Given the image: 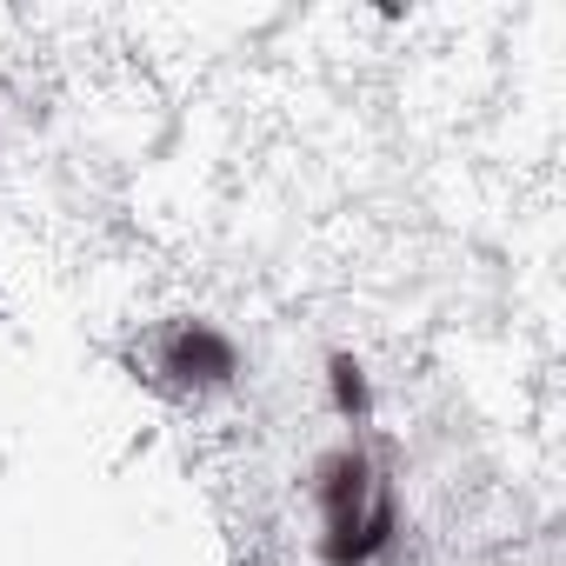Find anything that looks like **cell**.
<instances>
[{
  "label": "cell",
  "instance_id": "cell-1",
  "mask_svg": "<svg viewBox=\"0 0 566 566\" xmlns=\"http://www.w3.org/2000/svg\"><path fill=\"white\" fill-rule=\"evenodd\" d=\"M314 500V553L321 566H380L400 546V493L380 447L354 427L347 440L321 447L307 473Z\"/></svg>",
  "mask_w": 566,
  "mask_h": 566
},
{
  "label": "cell",
  "instance_id": "cell-2",
  "mask_svg": "<svg viewBox=\"0 0 566 566\" xmlns=\"http://www.w3.org/2000/svg\"><path fill=\"white\" fill-rule=\"evenodd\" d=\"M147 367H154V380H167V387H180V394H213V387H233V374H240V340H233L220 321L180 314V321H160V327H154Z\"/></svg>",
  "mask_w": 566,
  "mask_h": 566
},
{
  "label": "cell",
  "instance_id": "cell-3",
  "mask_svg": "<svg viewBox=\"0 0 566 566\" xmlns=\"http://www.w3.org/2000/svg\"><path fill=\"white\" fill-rule=\"evenodd\" d=\"M327 400H334V413L347 427H367L374 420V380H367V367L354 354H334L327 360Z\"/></svg>",
  "mask_w": 566,
  "mask_h": 566
}]
</instances>
